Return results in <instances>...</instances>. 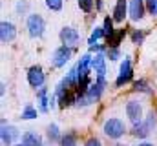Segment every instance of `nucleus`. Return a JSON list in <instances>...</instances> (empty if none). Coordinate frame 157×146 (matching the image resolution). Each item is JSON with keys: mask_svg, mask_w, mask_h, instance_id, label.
<instances>
[{"mask_svg": "<svg viewBox=\"0 0 157 146\" xmlns=\"http://www.w3.org/2000/svg\"><path fill=\"white\" fill-rule=\"evenodd\" d=\"M71 57H73V48L60 44V46L53 51V55H51V66H53V68H64V66L71 60Z\"/></svg>", "mask_w": 157, "mask_h": 146, "instance_id": "7ed1b4c3", "label": "nucleus"}, {"mask_svg": "<svg viewBox=\"0 0 157 146\" xmlns=\"http://www.w3.org/2000/svg\"><path fill=\"white\" fill-rule=\"evenodd\" d=\"M133 91L150 95V93H152V88H150V84H148L144 79H141V80H135V82H133Z\"/></svg>", "mask_w": 157, "mask_h": 146, "instance_id": "aec40b11", "label": "nucleus"}, {"mask_svg": "<svg viewBox=\"0 0 157 146\" xmlns=\"http://www.w3.org/2000/svg\"><path fill=\"white\" fill-rule=\"evenodd\" d=\"M106 59H110V60H117L121 59V49L119 48H113V46H106Z\"/></svg>", "mask_w": 157, "mask_h": 146, "instance_id": "393cba45", "label": "nucleus"}, {"mask_svg": "<svg viewBox=\"0 0 157 146\" xmlns=\"http://www.w3.org/2000/svg\"><path fill=\"white\" fill-rule=\"evenodd\" d=\"M15 11H17V15H18V17L26 15V11H28V0H18V2H17V6H15Z\"/></svg>", "mask_w": 157, "mask_h": 146, "instance_id": "c85d7f7f", "label": "nucleus"}, {"mask_svg": "<svg viewBox=\"0 0 157 146\" xmlns=\"http://www.w3.org/2000/svg\"><path fill=\"white\" fill-rule=\"evenodd\" d=\"M13 146H26V144H24V143H15Z\"/></svg>", "mask_w": 157, "mask_h": 146, "instance_id": "f704fd0d", "label": "nucleus"}, {"mask_svg": "<svg viewBox=\"0 0 157 146\" xmlns=\"http://www.w3.org/2000/svg\"><path fill=\"white\" fill-rule=\"evenodd\" d=\"M59 146H77V135L73 132H66L62 133L60 141H59Z\"/></svg>", "mask_w": 157, "mask_h": 146, "instance_id": "a211bd4d", "label": "nucleus"}, {"mask_svg": "<svg viewBox=\"0 0 157 146\" xmlns=\"http://www.w3.org/2000/svg\"><path fill=\"white\" fill-rule=\"evenodd\" d=\"M106 53L104 51H99L93 55V60H91V70L95 71L97 77H104L106 75Z\"/></svg>", "mask_w": 157, "mask_h": 146, "instance_id": "9b49d317", "label": "nucleus"}, {"mask_svg": "<svg viewBox=\"0 0 157 146\" xmlns=\"http://www.w3.org/2000/svg\"><path fill=\"white\" fill-rule=\"evenodd\" d=\"M84 146H102V143H101V139H97V137H90V139L84 143Z\"/></svg>", "mask_w": 157, "mask_h": 146, "instance_id": "7c9ffc66", "label": "nucleus"}, {"mask_svg": "<svg viewBox=\"0 0 157 146\" xmlns=\"http://www.w3.org/2000/svg\"><path fill=\"white\" fill-rule=\"evenodd\" d=\"M150 133H152V132H150V128L144 124V121H143V122H139V124H135V126H133V130H132V135H133V137H137V139H146Z\"/></svg>", "mask_w": 157, "mask_h": 146, "instance_id": "f3484780", "label": "nucleus"}, {"mask_svg": "<svg viewBox=\"0 0 157 146\" xmlns=\"http://www.w3.org/2000/svg\"><path fill=\"white\" fill-rule=\"evenodd\" d=\"M144 4H146V11L152 17H157V0H144Z\"/></svg>", "mask_w": 157, "mask_h": 146, "instance_id": "c756f323", "label": "nucleus"}, {"mask_svg": "<svg viewBox=\"0 0 157 146\" xmlns=\"http://www.w3.org/2000/svg\"><path fill=\"white\" fill-rule=\"evenodd\" d=\"M113 18H110V17H106L104 18V24H102V28H104V33H106V38L108 36H112L113 33H115V29H113Z\"/></svg>", "mask_w": 157, "mask_h": 146, "instance_id": "bb28decb", "label": "nucleus"}, {"mask_svg": "<svg viewBox=\"0 0 157 146\" xmlns=\"http://www.w3.org/2000/svg\"><path fill=\"white\" fill-rule=\"evenodd\" d=\"M46 2V7L49 9V11H60L62 9V6H64V0H44Z\"/></svg>", "mask_w": 157, "mask_h": 146, "instance_id": "a878e982", "label": "nucleus"}, {"mask_svg": "<svg viewBox=\"0 0 157 146\" xmlns=\"http://www.w3.org/2000/svg\"><path fill=\"white\" fill-rule=\"evenodd\" d=\"M46 135H48V141H49V143H59L60 137H62V133H60V130H59V126H57L55 122L48 124V128H46Z\"/></svg>", "mask_w": 157, "mask_h": 146, "instance_id": "dca6fc26", "label": "nucleus"}, {"mask_svg": "<svg viewBox=\"0 0 157 146\" xmlns=\"http://www.w3.org/2000/svg\"><path fill=\"white\" fill-rule=\"evenodd\" d=\"M137 146H154L152 143H146V141H143V143H139Z\"/></svg>", "mask_w": 157, "mask_h": 146, "instance_id": "72a5a7b5", "label": "nucleus"}, {"mask_svg": "<svg viewBox=\"0 0 157 146\" xmlns=\"http://www.w3.org/2000/svg\"><path fill=\"white\" fill-rule=\"evenodd\" d=\"M24 121H33V119H37L39 117V111H37V108H33L31 104H28L26 108L22 110V115H20Z\"/></svg>", "mask_w": 157, "mask_h": 146, "instance_id": "4be33fe9", "label": "nucleus"}, {"mask_svg": "<svg viewBox=\"0 0 157 146\" xmlns=\"http://www.w3.org/2000/svg\"><path fill=\"white\" fill-rule=\"evenodd\" d=\"M102 36H106L104 33V28H99V26H95L93 28V31H91V36H90V40H88V46H93V44H97Z\"/></svg>", "mask_w": 157, "mask_h": 146, "instance_id": "412c9836", "label": "nucleus"}, {"mask_svg": "<svg viewBox=\"0 0 157 146\" xmlns=\"http://www.w3.org/2000/svg\"><path fill=\"white\" fill-rule=\"evenodd\" d=\"M102 132H104L106 137L117 141V139H121V137L126 133V124H124V121L119 119V117H110V119L104 121V124H102Z\"/></svg>", "mask_w": 157, "mask_h": 146, "instance_id": "f257e3e1", "label": "nucleus"}, {"mask_svg": "<svg viewBox=\"0 0 157 146\" xmlns=\"http://www.w3.org/2000/svg\"><path fill=\"white\" fill-rule=\"evenodd\" d=\"M17 36V28L13 22H7V20H2L0 22V42L2 44H9L13 42Z\"/></svg>", "mask_w": 157, "mask_h": 146, "instance_id": "1a4fd4ad", "label": "nucleus"}, {"mask_svg": "<svg viewBox=\"0 0 157 146\" xmlns=\"http://www.w3.org/2000/svg\"><path fill=\"white\" fill-rule=\"evenodd\" d=\"M26 77H28V84L31 88H35V90H40L46 84V73L42 70V66H39V64L31 66L26 73Z\"/></svg>", "mask_w": 157, "mask_h": 146, "instance_id": "39448f33", "label": "nucleus"}, {"mask_svg": "<svg viewBox=\"0 0 157 146\" xmlns=\"http://www.w3.org/2000/svg\"><path fill=\"white\" fill-rule=\"evenodd\" d=\"M48 88L46 86H42L40 90H37V101H39V108L42 113H46L48 110H49V97H48Z\"/></svg>", "mask_w": 157, "mask_h": 146, "instance_id": "4468645a", "label": "nucleus"}, {"mask_svg": "<svg viewBox=\"0 0 157 146\" xmlns=\"http://www.w3.org/2000/svg\"><path fill=\"white\" fill-rule=\"evenodd\" d=\"M20 143H24L26 146H44V139H42V135L37 133L35 130H28L22 135V141Z\"/></svg>", "mask_w": 157, "mask_h": 146, "instance_id": "ddd939ff", "label": "nucleus"}, {"mask_svg": "<svg viewBox=\"0 0 157 146\" xmlns=\"http://www.w3.org/2000/svg\"><path fill=\"white\" fill-rule=\"evenodd\" d=\"M0 95H2V97L6 95V82H2V84H0Z\"/></svg>", "mask_w": 157, "mask_h": 146, "instance_id": "2f4dec72", "label": "nucleus"}, {"mask_svg": "<svg viewBox=\"0 0 157 146\" xmlns=\"http://www.w3.org/2000/svg\"><path fill=\"white\" fill-rule=\"evenodd\" d=\"M95 7H97V11H101L102 9V0H95Z\"/></svg>", "mask_w": 157, "mask_h": 146, "instance_id": "473e14b6", "label": "nucleus"}, {"mask_svg": "<svg viewBox=\"0 0 157 146\" xmlns=\"http://www.w3.org/2000/svg\"><path fill=\"white\" fill-rule=\"evenodd\" d=\"M144 36H146V33H144L143 29H135V31L132 33V42H133L135 46H139V44L144 42Z\"/></svg>", "mask_w": 157, "mask_h": 146, "instance_id": "cd10ccee", "label": "nucleus"}, {"mask_svg": "<svg viewBox=\"0 0 157 146\" xmlns=\"http://www.w3.org/2000/svg\"><path fill=\"white\" fill-rule=\"evenodd\" d=\"M126 35V29L122 28V29H115V33L112 36H108L106 40H108V46H113V48H119V44H121V40L124 38Z\"/></svg>", "mask_w": 157, "mask_h": 146, "instance_id": "6ab92c4d", "label": "nucleus"}, {"mask_svg": "<svg viewBox=\"0 0 157 146\" xmlns=\"http://www.w3.org/2000/svg\"><path fill=\"white\" fill-rule=\"evenodd\" d=\"M59 38H60V42L64 44V46H70V48H77L78 42H80V35H78V31L75 28H71V26H64L62 29H60V33H59Z\"/></svg>", "mask_w": 157, "mask_h": 146, "instance_id": "6e6552de", "label": "nucleus"}, {"mask_svg": "<svg viewBox=\"0 0 157 146\" xmlns=\"http://www.w3.org/2000/svg\"><path fill=\"white\" fill-rule=\"evenodd\" d=\"M124 111H126V117L130 119V122L135 126L139 122H143V104L139 101H128L126 106H124Z\"/></svg>", "mask_w": 157, "mask_h": 146, "instance_id": "0eeeda50", "label": "nucleus"}, {"mask_svg": "<svg viewBox=\"0 0 157 146\" xmlns=\"http://www.w3.org/2000/svg\"><path fill=\"white\" fill-rule=\"evenodd\" d=\"M77 6L80 11L84 13H91L93 7H95V0H77Z\"/></svg>", "mask_w": 157, "mask_h": 146, "instance_id": "5701e85b", "label": "nucleus"}, {"mask_svg": "<svg viewBox=\"0 0 157 146\" xmlns=\"http://www.w3.org/2000/svg\"><path fill=\"white\" fill-rule=\"evenodd\" d=\"M144 124L150 128V132H154L155 130V126H157V115H155V111L152 110L146 117H144Z\"/></svg>", "mask_w": 157, "mask_h": 146, "instance_id": "b1692460", "label": "nucleus"}, {"mask_svg": "<svg viewBox=\"0 0 157 146\" xmlns=\"http://www.w3.org/2000/svg\"><path fill=\"white\" fill-rule=\"evenodd\" d=\"M144 13H146V4L144 0H132L130 2V9H128V15L133 22H139L144 18Z\"/></svg>", "mask_w": 157, "mask_h": 146, "instance_id": "9d476101", "label": "nucleus"}, {"mask_svg": "<svg viewBox=\"0 0 157 146\" xmlns=\"http://www.w3.org/2000/svg\"><path fill=\"white\" fill-rule=\"evenodd\" d=\"M26 29H28V35L31 38H40L46 31V20L44 17L39 15V13H31L28 15L26 18Z\"/></svg>", "mask_w": 157, "mask_h": 146, "instance_id": "f03ea898", "label": "nucleus"}, {"mask_svg": "<svg viewBox=\"0 0 157 146\" xmlns=\"http://www.w3.org/2000/svg\"><path fill=\"white\" fill-rule=\"evenodd\" d=\"M132 79H133L132 59H130V57H124V60L121 62V68H119V75H117V79H115V86H117V88H122V86L128 84Z\"/></svg>", "mask_w": 157, "mask_h": 146, "instance_id": "20e7f679", "label": "nucleus"}, {"mask_svg": "<svg viewBox=\"0 0 157 146\" xmlns=\"http://www.w3.org/2000/svg\"><path fill=\"white\" fill-rule=\"evenodd\" d=\"M20 137V132L17 126L7 124L6 121H2V128H0V139H2V146H13L15 141Z\"/></svg>", "mask_w": 157, "mask_h": 146, "instance_id": "423d86ee", "label": "nucleus"}, {"mask_svg": "<svg viewBox=\"0 0 157 146\" xmlns=\"http://www.w3.org/2000/svg\"><path fill=\"white\" fill-rule=\"evenodd\" d=\"M91 60H93V57H91L90 53H84V55L78 59V62H77V71H78V75H84V73H90V71H91Z\"/></svg>", "mask_w": 157, "mask_h": 146, "instance_id": "2eb2a0df", "label": "nucleus"}, {"mask_svg": "<svg viewBox=\"0 0 157 146\" xmlns=\"http://www.w3.org/2000/svg\"><path fill=\"white\" fill-rule=\"evenodd\" d=\"M128 9H130L128 0H117L115 6H113V15H112V18H113L115 22H124V18H126V15H128Z\"/></svg>", "mask_w": 157, "mask_h": 146, "instance_id": "f8f14e48", "label": "nucleus"}]
</instances>
